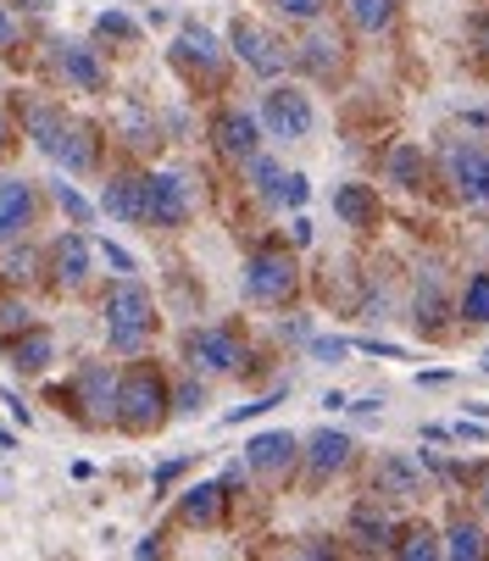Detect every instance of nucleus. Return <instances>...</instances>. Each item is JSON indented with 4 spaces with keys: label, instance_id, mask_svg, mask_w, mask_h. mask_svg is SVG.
Returning a JSON list of instances; mask_svg holds the SVG:
<instances>
[{
    "label": "nucleus",
    "instance_id": "f257e3e1",
    "mask_svg": "<svg viewBox=\"0 0 489 561\" xmlns=\"http://www.w3.org/2000/svg\"><path fill=\"white\" fill-rule=\"evenodd\" d=\"M168 417H173V407H168V378H161V367L134 362L128 373H117V407H112V423L117 428L156 434Z\"/></svg>",
    "mask_w": 489,
    "mask_h": 561
},
{
    "label": "nucleus",
    "instance_id": "f03ea898",
    "mask_svg": "<svg viewBox=\"0 0 489 561\" xmlns=\"http://www.w3.org/2000/svg\"><path fill=\"white\" fill-rule=\"evenodd\" d=\"M106 345L117 351V356H139L145 351V340H150V329H156V295L134 278V273H123L112 289H106Z\"/></svg>",
    "mask_w": 489,
    "mask_h": 561
},
{
    "label": "nucleus",
    "instance_id": "7ed1b4c3",
    "mask_svg": "<svg viewBox=\"0 0 489 561\" xmlns=\"http://www.w3.org/2000/svg\"><path fill=\"white\" fill-rule=\"evenodd\" d=\"M300 289V267L289 251L278 245H262L244 256V273H239V295L251 300V306H284L289 295Z\"/></svg>",
    "mask_w": 489,
    "mask_h": 561
},
{
    "label": "nucleus",
    "instance_id": "20e7f679",
    "mask_svg": "<svg viewBox=\"0 0 489 561\" xmlns=\"http://www.w3.org/2000/svg\"><path fill=\"white\" fill-rule=\"evenodd\" d=\"M61 400H72L78 423L106 428L112 423V407H117V373L106 362H84V367L72 373V383L61 389Z\"/></svg>",
    "mask_w": 489,
    "mask_h": 561
},
{
    "label": "nucleus",
    "instance_id": "39448f33",
    "mask_svg": "<svg viewBox=\"0 0 489 561\" xmlns=\"http://www.w3.org/2000/svg\"><path fill=\"white\" fill-rule=\"evenodd\" d=\"M445 184L456 190V201L489 211V145H484V139H456V145H445Z\"/></svg>",
    "mask_w": 489,
    "mask_h": 561
},
{
    "label": "nucleus",
    "instance_id": "423d86ee",
    "mask_svg": "<svg viewBox=\"0 0 489 561\" xmlns=\"http://www.w3.org/2000/svg\"><path fill=\"white\" fill-rule=\"evenodd\" d=\"M262 134L268 139H306L317 128V112H311V95L295 90V84H273L262 95V112H257Z\"/></svg>",
    "mask_w": 489,
    "mask_h": 561
},
{
    "label": "nucleus",
    "instance_id": "0eeeda50",
    "mask_svg": "<svg viewBox=\"0 0 489 561\" xmlns=\"http://www.w3.org/2000/svg\"><path fill=\"white\" fill-rule=\"evenodd\" d=\"M184 356H190V373H206V378H228L244 367V345L234 329L212 323V329H190L184 334Z\"/></svg>",
    "mask_w": 489,
    "mask_h": 561
},
{
    "label": "nucleus",
    "instance_id": "6e6552de",
    "mask_svg": "<svg viewBox=\"0 0 489 561\" xmlns=\"http://www.w3.org/2000/svg\"><path fill=\"white\" fill-rule=\"evenodd\" d=\"M50 67H56V78L67 90H84V95H101L112 84L101 50L84 45V39H50Z\"/></svg>",
    "mask_w": 489,
    "mask_h": 561
},
{
    "label": "nucleus",
    "instance_id": "1a4fd4ad",
    "mask_svg": "<svg viewBox=\"0 0 489 561\" xmlns=\"http://www.w3.org/2000/svg\"><path fill=\"white\" fill-rule=\"evenodd\" d=\"M50 162H61L72 179H84V173H95L101 168V134H95V123H84V117H67L61 112V123H56V134H50Z\"/></svg>",
    "mask_w": 489,
    "mask_h": 561
},
{
    "label": "nucleus",
    "instance_id": "9d476101",
    "mask_svg": "<svg viewBox=\"0 0 489 561\" xmlns=\"http://www.w3.org/2000/svg\"><path fill=\"white\" fill-rule=\"evenodd\" d=\"M195 211V184L184 173H150L145 179V222L150 228H184Z\"/></svg>",
    "mask_w": 489,
    "mask_h": 561
},
{
    "label": "nucleus",
    "instance_id": "9b49d317",
    "mask_svg": "<svg viewBox=\"0 0 489 561\" xmlns=\"http://www.w3.org/2000/svg\"><path fill=\"white\" fill-rule=\"evenodd\" d=\"M228 39H234V56H239L244 67H251L257 78H278V72L289 67V45H284L273 28L251 23V18H234Z\"/></svg>",
    "mask_w": 489,
    "mask_h": 561
},
{
    "label": "nucleus",
    "instance_id": "f8f14e48",
    "mask_svg": "<svg viewBox=\"0 0 489 561\" xmlns=\"http://www.w3.org/2000/svg\"><path fill=\"white\" fill-rule=\"evenodd\" d=\"M173 67L190 78V84H223V50L217 34L206 23H184L173 39Z\"/></svg>",
    "mask_w": 489,
    "mask_h": 561
},
{
    "label": "nucleus",
    "instance_id": "ddd939ff",
    "mask_svg": "<svg viewBox=\"0 0 489 561\" xmlns=\"http://www.w3.org/2000/svg\"><path fill=\"white\" fill-rule=\"evenodd\" d=\"M351 450H356V439L351 434H340V428H317L311 439H306V484L311 490H322V484H329V478L334 472H345L351 467Z\"/></svg>",
    "mask_w": 489,
    "mask_h": 561
},
{
    "label": "nucleus",
    "instance_id": "4468645a",
    "mask_svg": "<svg viewBox=\"0 0 489 561\" xmlns=\"http://www.w3.org/2000/svg\"><path fill=\"white\" fill-rule=\"evenodd\" d=\"M212 145L228 156V162H244V156H257V150H262V123H257V112L223 106V112L212 117Z\"/></svg>",
    "mask_w": 489,
    "mask_h": 561
},
{
    "label": "nucleus",
    "instance_id": "2eb2a0df",
    "mask_svg": "<svg viewBox=\"0 0 489 561\" xmlns=\"http://www.w3.org/2000/svg\"><path fill=\"white\" fill-rule=\"evenodd\" d=\"M295 461H300V439L289 434V428H273V434H257L251 445H244V467H251L257 478H289L295 472Z\"/></svg>",
    "mask_w": 489,
    "mask_h": 561
},
{
    "label": "nucleus",
    "instance_id": "dca6fc26",
    "mask_svg": "<svg viewBox=\"0 0 489 561\" xmlns=\"http://www.w3.org/2000/svg\"><path fill=\"white\" fill-rule=\"evenodd\" d=\"M90 256H95L90 233H61L56 245H50V256H45L50 284H56V289H84V284H90Z\"/></svg>",
    "mask_w": 489,
    "mask_h": 561
},
{
    "label": "nucleus",
    "instance_id": "f3484780",
    "mask_svg": "<svg viewBox=\"0 0 489 561\" xmlns=\"http://www.w3.org/2000/svg\"><path fill=\"white\" fill-rule=\"evenodd\" d=\"M295 61H300L311 78H317V84H334V78H340V67H345V39H340L329 23H317V28L300 39Z\"/></svg>",
    "mask_w": 489,
    "mask_h": 561
},
{
    "label": "nucleus",
    "instance_id": "a211bd4d",
    "mask_svg": "<svg viewBox=\"0 0 489 561\" xmlns=\"http://www.w3.org/2000/svg\"><path fill=\"white\" fill-rule=\"evenodd\" d=\"M34 211H39L34 184H23V179H0V245L23 239V233L34 228Z\"/></svg>",
    "mask_w": 489,
    "mask_h": 561
},
{
    "label": "nucleus",
    "instance_id": "6ab92c4d",
    "mask_svg": "<svg viewBox=\"0 0 489 561\" xmlns=\"http://www.w3.org/2000/svg\"><path fill=\"white\" fill-rule=\"evenodd\" d=\"M7 362H12L23 378H39V373H50V362H56V334L29 323L23 334H12V340H7Z\"/></svg>",
    "mask_w": 489,
    "mask_h": 561
},
{
    "label": "nucleus",
    "instance_id": "aec40b11",
    "mask_svg": "<svg viewBox=\"0 0 489 561\" xmlns=\"http://www.w3.org/2000/svg\"><path fill=\"white\" fill-rule=\"evenodd\" d=\"M101 211L117 222H145V179L139 173H112L101 190Z\"/></svg>",
    "mask_w": 489,
    "mask_h": 561
},
{
    "label": "nucleus",
    "instance_id": "412c9836",
    "mask_svg": "<svg viewBox=\"0 0 489 561\" xmlns=\"http://www.w3.org/2000/svg\"><path fill=\"white\" fill-rule=\"evenodd\" d=\"M378 495H395V501L423 495V461H412V456H378Z\"/></svg>",
    "mask_w": 489,
    "mask_h": 561
},
{
    "label": "nucleus",
    "instance_id": "4be33fe9",
    "mask_svg": "<svg viewBox=\"0 0 489 561\" xmlns=\"http://www.w3.org/2000/svg\"><path fill=\"white\" fill-rule=\"evenodd\" d=\"M223 506H228L223 484H195V490L179 495V523L184 528H212V523H223Z\"/></svg>",
    "mask_w": 489,
    "mask_h": 561
},
{
    "label": "nucleus",
    "instance_id": "5701e85b",
    "mask_svg": "<svg viewBox=\"0 0 489 561\" xmlns=\"http://www.w3.org/2000/svg\"><path fill=\"white\" fill-rule=\"evenodd\" d=\"M112 123H117V134L128 139V150H156V145H161V123H156L139 101H123Z\"/></svg>",
    "mask_w": 489,
    "mask_h": 561
},
{
    "label": "nucleus",
    "instance_id": "b1692460",
    "mask_svg": "<svg viewBox=\"0 0 489 561\" xmlns=\"http://www.w3.org/2000/svg\"><path fill=\"white\" fill-rule=\"evenodd\" d=\"M334 211H340L345 228H373L378 222V195L367 184H340L334 190Z\"/></svg>",
    "mask_w": 489,
    "mask_h": 561
},
{
    "label": "nucleus",
    "instance_id": "393cba45",
    "mask_svg": "<svg viewBox=\"0 0 489 561\" xmlns=\"http://www.w3.org/2000/svg\"><path fill=\"white\" fill-rule=\"evenodd\" d=\"M384 179H389L395 190H418V184H423V150H418L412 139L389 145V156H384Z\"/></svg>",
    "mask_w": 489,
    "mask_h": 561
},
{
    "label": "nucleus",
    "instance_id": "a878e982",
    "mask_svg": "<svg viewBox=\"0 0 489 561\" xmlns=\"http://www.w3.org/2000/svg\"><path fill=\"white\" fill-rule=\"evenodd\" d=\"M445 317H451L445 284H440V273H423V284H418V329L434 340V334H445Z\"/></svg>",
    "mask_w": 489,
    "mask_h": 561
},
{
    "label": "nucleus",
    "instance_id": "bb28decb",
    "mask_svg": "<svg viewBox=\"0 0 489 561\" xmlns=\"http://www.w3.org/2000/svg\"><path fill=\"white\" fill-rule=\"evenodd\" d=\"M239 168H244V184H251L262 201H273V206L284 201V179H289V173L273 162V156H262V150H257V156H244Z\"/></svg>",
    "mask_w": 489,
    "mask_h": 561
},
{
    "label": "nucleus",
    "instance_id": "cd10ccee",
    "mask_svg": "<svg viewBox=\"0 0 489 561\" xmlns=\"http://www.w3.org/2000/svg\"><path fill=\"white\" fill-rule=\"evenodd\" d=\"M440 556H456V561H484V556H489L484 528H478V523H467V517H456V523L440 534Z\"/></svg>",
    "mask_w": 489,
    "mask_h": 561
},
{
    "label": "nucleus",
    "instance_id": "c85d7f7f",
    "mask_svg": "<svg viewBox=\"0 0 489 561\" xmlns=\"http://www.w3.org/2000/svg\"><path fill=\"white\" fill-rule=\"evenodd\" d=\"M351 534H356L367 550H389V545H395V523H389L373 501H362V506L351 512Z\"/></svg>",
    "mask_w": 489,
    "mask_h": 561
},
{
    "label": "nucleus",
    "instance_id": "c756f323",
    "mask_svg": "<svg viewBox=\"0 0 489 561\" xmlns=\"http://www.w3.org/2000/svg\"><path fill=\"white\" fill-rule=\"evenodd\" d=\"M456 317H462V323H473V329L489 323V273H473V278H467V289H462V300H456Z\"/></svg>",
    "mask_w": 489,
    "mask_h": 561
},
{
    "label": "nucleus",
    "instance_id": "7c9ffc66",
    "mask_svg": "<svg viewBox=\"0 0 489 561\" xmlns=\"http://www.w3.org/2000/svg\"><path fill=\"white\" fill-rule=\"evenodd\" d=\"M168 407L179 412V417H201L212 400H206V383H201V373H190V378H179V383H168Z\"/></svg>",
    "mask_w": 489,
    "mask_h": 561
},
{
    "label": "nucleus",
    "instance_id": "2f4dec72",
    "mask_svg": "<svg viewBox=\"0 0 489 561\" xmlns=\"http://www.w3.org/2000/svg\"><path fill=\"white\" fill-rule=\"evenodd\" d=\"M400 561H434L440 556V528H429V523H418V528H406L400 534V545H389Z\"/></svg>",
    "mask_w": 489,
    "mask_h": 561
},
{
    "label": "nucleus",
    "instance_id": "473e14b6",
    "mask_svg": "<svg viewBox=\"0 0 489 561\" xmlns=\"http://www.w3.org/2000/svg\"><path fill=\"white\" fill-rule=\"evenodd\" d=\"M351 23L367 28V34L395 28V0H351Z\"/></svg>",
    "mask_w": 489,
    "mask_h": 561
},
{
    "label": "nucleus",
    "instance_id": "72a5a7b5",
    "mask_svg": "<svg viewBox=\"0 0 489 561\" xmlns=\"http://www.w3.org/2000/svg\"><path fill=\"white\" fill-rule=\"evenodd\" d=\"M95 34H101L106 45H134V39H139V23H134L128 12H117V7H112V12H101V18H95Z\"/></svg>",
    "mask_w": 489,
    "mask_h": 561
},
{
    "label": "nucleus",
    "instance_id": "f704fd0d",
    "mask_svg": "<svg viewBox=\"0 0 489 561\" xmlns=\"http://www.w3.org/2000/svg\"><path fill=\"white\" fill-rule=\"evenodd\" d=\"M34 323V311H29V300L23 295H0V340H12V334H23Z\"/></svg>",
    "mask_w": 489,
    "mask_h": 561
},
{
    "label": "nucleus",
    "instance_id": "c9c22d12",
    "mask_svg": "<svg viewBox=\"0 0 489 561\" xmlns=\"http://www.w3.org/2000/svg\"><path fill=\"white\" fill-rule=\"evenodd\" d=\"M56 206H61V211H67V217H72V222H78V228H84V222H95V206H90V201H84V195H78V190H72V184H67V179H61V184H56Z\"/></svg>",
    "mask_w": 489,
    "mask_h": 561
},
{
    "label": "nucleus",
    "instance_id": "e433bc0d",
    "mask_svg": "<svg viewBox=\"0 0 489 561\" xmlns=\"http://www.w3.org/2000/svg\"><path fill=\"white\" fill-rule=\"evenodd\" d=\"M0 267H7V273H0V278H7V284H23V278H34V267H39V256L34 251H7V262H0Z\"/></svg>",
    "mask_w": 489,
    "mask_h": 561
},
{
    "label": "nucleus",
    "instance_id": "4c0bfd02",
    "mask_svg": "<svg viewBox=\"0 0 489 561\" xmlns=\"http://www.w3.org/2000/svg\"><path fill=\"white\" fill-rule=\"evenodd\" d=\"M278 400H284V389H278V394H262V400H251V407H239V412H228V417H223V428H239L244 417H262V412H273Z\"/></svg>",
    "mask_w": 489,
    "mask_h": 561
},
{
    "label": "nucleus",
    "instance_id": "58836bf2",
    "mask_svg": "<svg viewBox=\"0 0 489 561\" xmlns=\"http://www.w3.org/2000/svg\"><path fill=\"white\" fill-rule=\"evenodd\" d=\"M273 7H278V18H295V23H317L322 0H273Z\"/></svg>",
    "mask_w": 489,
    "mask_h": 561
},
{
    "label": "nucleus",
    "instance_id": "ea45409f",
    "mask_svg": "<svg viewBox=\"0 0 489 561\" xmlns=\"http://www.w3.org/2000/svg\"><path fill=\"white\" fill-rule=\"evenodd\" d=\"M95 251H101V262H106V267H117V273H139V262H134L123 245H112V239H101Z\"/></svg>",
    "mask_w": 489,
    "mask_h": 561
},
{
    "label": "nucleus",
    "instance_id": "a19ab883",
    "mask_svg": "<svg viewBox=\"0 0 489 561\" xmlns=\"http://www.w3.org/2000/svg\"><path fill=\"white\" fill-rule=\"evenodd\" d=\"M184 467H190L184 456H179V461H161V467H156V495H168V490L179 484V478H184Z\"/></svg>",
    "mask_w": 489,
    "mask_h": 561
},
{
    "label": "nucleus",
    "instance_id": "79ce46f5",
    "mask_svg": "<svg viewBox=\"0 0 489 561\" xmlns=\"http://www.w3.org/2000/svg\"><path fill=\"white\" fill-rule=\"evenodd\" d=\"M306 195H311V179H306V173H289V179H284V201H278V206H306Z\"/></svg>",
    "mask_w": 489,
    "mask_h": 561
},
{
    "label": "nucleus",
    "instance_id": "37998d69",
    "mask_svg": "<svg viewBox=\"0 0 489 561\" xmlns=\"http://www.w3.org/2000/svg\"><path fill=\"white\" fill-rule=\"evenodd\" d=\"M311 356L317 362H345L351 356V340H311Z\"/></svg>",
    "mask_w": 489,
    "mask_h": 561
},
{
    "label": "nucleus",
    "instance_id": "c03bdc74",
    "mask_svg": "<svg viewBox=\"0 0 489 561\" xmlns=\"http://www.w3.org/2000/svg\"><path fill=\"white\" fill-rule=\"evenodd\" d=\"M7 45H18V18H12L7 0H0V50H7Z\"/></svg>",
    "mask_w": 489,
    "mask_h": 561
},
{
    "label": "nucleus",
    "instance_id": "a18cd8bd",
    "mask_svg": "<svg viewBox=\"0 0 489 561\" xmlns=\"http://www.w3.org/2000/svg\"><path fill=\"white\" fill-rule=\"evenodd\" d=\"M351 351H367V356H389V362H400L406 351L400 345H389V340H362V345H351Z\"/></svg>",
    "mask_w": 489,
    "mask_h": 561
},
{
    "label": "nucleus",
    "instance_id": "49530a36",
    "mask_svg": "<svg viewBox=\"0 0 489 561\" xmlns=\"http://www.w3.org/2000/svg\"><path fill=\"white\" fill-rule=\"evenodd\" d=\"M0 407H7V412H12V417H18V423H23V428H29V423H34V412H29V407H23V400H18V394H12V389H0Z\"/></svg>",
    "mask_w": 489,
    "mask_h": 561
},
{
    "label": "nucleus",
    "instance_id": "de8ad7c7",
    "mask_svg": "<svg viewBox=\"0 0 489 561\" xmlns=\"http://www.w3.org/2000/svg\"><path fill=\"white\" fill-rule=\"evenodd\" d=\"M345 407H351L356 417H378V407H384V400H378V394H362V400H345Z\"/></svg>",
    "mask_w": 489,
    "mask_h": 561
},
{
    "label": "nucleus",
    "instance_id": "09e8293b",
    "mask_svg": "<svg viewBox=\"0 0 489 561\" xmlns=\"http://www.w3.org/2000/svg\"><path fill=\"white\" fill-rule=\"evenodd\" d=\"M12 7H23V12H29V18H45V12H50V7H56V0H12Z\"/></svg>",
    "mask_w": 489,
    "mask_h": 561
},
{
    "label": "nucleus",
    "instance_id": "8fccbe9b",
    "mask_svg": "<svg viewBox=\"0 0 489 561\" xmlns=\"http://www.w3.org/2000/svg\"><path fill=\"white\" fill-rule=\"evenodd\" d=\"M451 434H456V439H484V428H478V423H456Z\"/></svg>",
    "mask_w": 489,
    "mask_h": 561
},
{
    "label": "nucleus",
    "instance_id": "3c124183",
    "mask_svg": "<svg viewBox=\"0 0 489 561\" xmlns=\"http://www.w3.org/2000/svg\"><path fill=\"white\" fill-rule=\"evenodd\" d=\"M473 34H478V50L489 56V18H478V28H473Z\"/></svg>",
    "mask_w": 489,
    "mask_h": 561
},
{
    "label": "nucleus",
    "instance_id": "603ef678",
    "mask_svg": "<svg viewBox=\"0 0 489 561\" xmlns=\"http://www.w3.org/2000/svg\"><path fill=\"white\" fill-rule=\"evenodd\" d=\"M7 139H12V123H7V112H0V150H7Z\"/></svg>",
    "mask_w": 489,
    "mask_h": 561
},
{
    "label": "nucleus",
    "instance_id": "864d4df0",
    "mask_svg": "<svg viewBox=\"0 0 489 561\" xmlns=\"http://www.w3.org/2000/svg\"><path fill=\"white\" fill-rule=\"evenodd\" d=\"M478 367H484V373H489V351H484V356H478Z\"/></svg>",
    "mask_w": 489,
    "mask_h": 561
}]
</instances>
